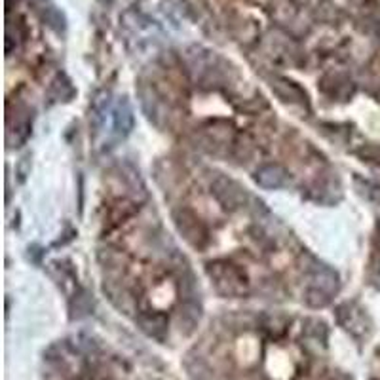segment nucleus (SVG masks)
I'll list each match as a JSON object with an SVG mask.
<instances>
[{
  "label": "nucleus",
  "mask_w": 380,
  "mask_h": 380,
  "mask_svg": "<svg viewBox=\"0 0 380 380\" xmlns=\"http://www.w3.org/2000/svg\"><path fill=\"white\" fill-rule=\"evenodd\" d=\"M209 276L213 278L215 286L220 293L225 295H240L246 289V278L244 274L232 265H211Z\"/></svg>",
  "instance_id": "obj_1"
},
{
  "label": "nucleus",
  "mask_w": 380,
  "mask_h": 380,
  "mask_svg": "<svg viewBox=\"0 0 380 380\" xmlns=\"http://www.w3.org/2000/svg\"><path fill=\"white\" fill-rule=\"evenodd\" d=\"M175 223H177L179 232L187 238L188 244L198 247L202 246L200 240H206V230H204V227H202L198 219L190 211H179V215L175 217Z\"/></svg>",
  "instance_id": "obj_2"
},
{
  "label": "nucleus",
  "mask_w": 380,
  "mask_h": 380,
  "mask_svg": "<svg viewBox=\"0 0 380 380\" xmlns=\"http://www.w3.org/2000/svg\"><path fill=\"white\" fill-rule=\"evenodd\" d=\"M257 183L265 188H278L286 183V171L278 166H265L257 171Z\"/></svg>",
  "instance_id": "obj_3"
}]
</instances>
